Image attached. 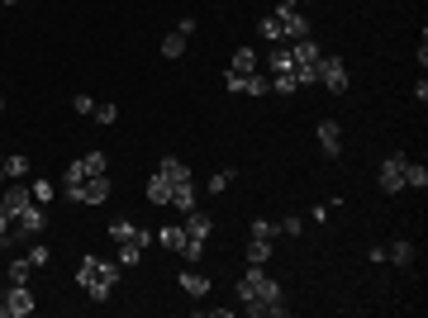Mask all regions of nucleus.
Returning a JSON list of instances; mask_svg holds the SVG:
<instances>
[{
  "mask_svg": "<svg viewBox=\"0 0 428 318\" xmlns=\"http://www.w3.org/2000/svg\"><path fill=\"white\" fill-rule=\"evenodd\" d=\"M234 295H238V304L262 300L271 318H285V314H290V304H285L281 285H276V280L267 276V266H253V261H248V271H243V280H238V290H234Z\"/></svg>",
  "mask_w": 428,
  "mask_h": 318,
  "instance_id": "obj_1",
  "label": "nucleus"
},
{
  "mask_svg": "<svg viewBox=\"0 0 428 318\" xmlns=\"http://www.w3.org/2000/svg\"><path fill=\"white\" fill-rule=\"evenodd\" d=\"M77 285L91 295L95 304H105L114 295V285H119V261H105V256H86L77 266Z\"/></svg>",
  "mask_w": 428,
  "mask_h": 318,
  "instance_id": "obj_2",
  "label": "nucleus"
},
{
  "mask_svg": "<svg viewBox=\"0 0 428 318\" xmlns=\"http://www.w3.org/2000/svg\"><path fill=\"white\" fill-rule=\"evenodd\" d=\"M271 15L281 19V33H285V43H295V38H309V19H304L300 5H290V0H281Z\"/></svg>",
  "mask_w": 428,
  "mask_h": 318,
  "instance_id": "obj_3",
  "label": "nucleus"
},
{
  "mask_svg": "<svg viewBox=\"0 0 428 318\" xmlns=\"http://www.w3.org/2000/svg\"><path fill=\"white\" fill-rule=\"evenodd\" d=\"M405 166H410V157H405V152H390V157L380 161V191H385V195L405 191Z\"/></svg>",
  "mask_w": 428,
  "mask_h": 318,
  "instance_id": "obj_4",
  "label": "nucleus"
},
{
  "mask_svg": "<svg viewBox=\"0 0 428 318\" xmlns=\"http://www.w3.org/2000/svg\"><path fill=\"white\" fill-rule=\"evenodd\" d=\"M48 228V205H29L15 214V238H38Z\"/></svg>",
  "mask_w": 428,
  "mask_h": 318,
  "instance_id": "obj_5",
  "label": "nucleus"
},
{
  "mask_svg": "<svg viewBox=\"0 0 428 318\" xmlns=\"http://www.w3.org/2000/svg\"><path fill=\"white\" fill-rule=\"evenodd\" d=\"M33 205V186L29 181H10V186H0V209L5 214H19V209Z\"/></svg>",
  "mask_w": 428,
  "mask_h": 318,
  "instance_id": "obj_6",
  "label": "nucleus"
},
{
  "mask_svg": "<svg viewBox=\"0 0 428 318\" xmlns=\"http://www.w3.org/2000/svg\"><path fill=\"white\" fill-rule=\"evenodd\" d=\"M319 81L329 86L333 96H343V91H348V67H343V57H329V52H324V57H319Z\"/></svg>",
  "mask_w": 428,
  "mask_h": 318,
  "instance_id": "obj_7",
  "label": "nucleus"
},
{
  "mask_svg": "<svg viewBox=\"0 0 428 318\" xmlns=\"http://www.w3.org/2000/svg\"><path fill=\"white\" fill-rule=\"evenodd\" d=\"M0 304H5V318H24V314H33V304H38V300H33L29 285H10Z\"/></svg>",
  "mask_w": 428,
  "mask_h": 318,
  "instance_id": "obj_8",
  "label": "nucleus"
},
{
  "mask_svg": "<svg viewBox=\"0 0 428 318\" xmlns=\"http://www.w3.org/2000/svg\"><path fill=\"white\" fill-rule=\"evenodd\" d=\"M105 233H110L114 242H138V247H153V228H138V223H128V219L110 223Z\"/></svg>",
  "mask_w": 428,
  "mask_h": 318,
  "instance_id": "obj_9",
  "label": "nucleus"
},
{
  "mask_svg": "<svg viewBox=\"0 0 428 318\" xmlns=\"http://www.w3.org/2000/svg\"><path fill=\"white\" fill-rule=\"evenodd\" d=\"M314 138H319V147H324V157H338V152H343V128H338V119H319Z\"/></svg>",
  "mask_w": 428,
  "mask_h": 318,
  "instance_id": "obj_10",
  "label": "nucleus"
},
{
  "mask_svg": "<svg viewBox=\"0 0 428 318\" xmlns=\"http://www.w3.org/2000/svg\"><path fill=\"white\" fill-rule=\"evenodd\" d=\"M105 200H110V176H91L77 195V205H105Z\"/></svg>",
  "mask_w": 428,
  "mask_h": 318,
  "instance_id": "obj_11",
  "label": "nucleus"
},
{
  "mask_svg": "<svg viewBox=\"0 0 428 318\" xmlns=\"http://www.w3.org/2000/svg\"><path fill=\"white\" fill-rule=\"evenodd\" d=\"M319 57H324V48H319L314 38H295L290 43V62L295 67H319Z\"/></svg>",
  "mask_w": 428,
  "mask_h": 318,
  "instance_id": "obj_12",
  "label": "nucleus"
},
{
  "mask_svg": "<svg viewBox=\"0 0 428 318\" xmlns=\"http://www.w3.org/2000/svg\"><path fill=\"white\" fill-rule=\"evenodd\" d=\"M181 228H186V238H200V242H209V233H214V219H209V214H200V209H190Z\"/></svg>",
  "mask_w": 428,
  "mask_h": 318,
  "instance_id": "obj_13",
  "label": "nucleus"
},
{
  "mask_svg": "<svg viewBox=\"0 0 428 318\" xmlns=\"http://www.w3.org/2000/svg\"><path fill=\"white\" fill-rule=\"evenodd\" d=\"M86 181H91V171H86V161H72V166H67V176H62V191L67 195H72V200H77V195H81V186H86Z\"/></svg>",
  "mask_w": 428,
  "mask_h": 318,
  "instance_id": "obj_14",
  "label": "nucleus"
},
{
  "mask_svg": "<svg viewBox=\"0 0 428 318\" xmlns=\"http://www.w3.org/2000/svg\"><path fill=\"white\" fill-rule=\"evenodd\" d=\"M158 171L167 176V181H172V191H176V186H186V181H190V166H186V161H181V157H162V161H158Z\"/></svg>",
  "mask_w": 428,
  "mask_h": 318,
  "instance_id": "obj_15",
  "label": "nucleus"
},
{
  "mask_svg": "<svg viewBox=\"0 0 428 318\" xmlns=\"http://www.w3.org/2000/svg\"><path fill=\"white\" fill-rule=\"evenodd\" d=\"M181 290H186L190 300H205L209 295V276L205 271H181Z\"/></svg>",
  "mask_w": 428,
  "mask_h": 318,
  "instance_id": "obj_16",
  "label": "nucleus"
},
{
  "mask_svg": "<svg viewBox=\"0 0 428 318\" xmlns=\"http://www.w3.org/2000/svg\"><path fill=\"white\" fill-rule=\"evenodd\" d=\"M0 166H5V181H24V176H29V157H24V152H5Z\"/></svg>",
  "mask_w": 428,
  "mask_h": 318,
  "instance_id": "obj_17",
  "label": "nucleus"
},
{
  "mask_svg": "<svg viewBox=\"0 0 428 318\" xmlns=\"http://www.w3.org/2000/svg\"><path fill=\"white\" fill-rule=\"evenodd\" d=\"M229 72H234V76H253L257 72V48H238L234 62H229Z\"/></svg>",
  "mask_w": 428,
  "mask_h": 318,
  "instance_id": "obj_18",
  "label": "nucleus"
},
{
  "mask_svg": "<svg viewBox=\"0 0 428 318\" xmlns=\"http://www.w3.org/2000/svg\"><path fill=\"white\" fill-rule=\"evenodd\" d=\"M148 200H153V205H172V181L162 171H153V181H148Z\"/></svg>",
  "mask_w": 428,
  "mask_h": 318,
  "instance_id": "obj_19",
  "label": "nucleus"
},
{
  "mask_svg": "<svg viewBox=\"0 0 428 318\" xmlns=\"http://www.w3.org/2000/svg\"><path fill=\"white\" fill-rule=\"evenodd\" d=\"M29 276H33V261H29V256H15V261L5 266V280H10V285H29Z\"/></svg>",
  "mask_w": 428,
  "mask_h": 318,
  "instance_id": "obj_20",
  "label": "nucleus"
},
{
  "mask_svg": "<svg viewBox=\"0 0 428 318\" xmlns=\"http://www.w3.org/2000/svg\"><path fill=\"white\" fill-rule=\"evenodd\" d=\"M158 242L167 247V252L181 256V247H186V228H181V223H172V228H158Z\"/></svg>",
  "mask_w": 428,
  "mask_h": 318,
  "instance_id": "obj_21",
  "label": "nucleus"
},
{
  "mask_svg": "<svg viewBox=\"0 0 428 318\" xmlns=\"http://www.w3.org/2000/svg\"><path fill=\"white\" fill-rule=\"evenodd\" d=\"M385 261H395V266H414V242H390V247H385Z\"/></svg>",
  "mask_w": 428,
  "mask_h": 318,
  "instance_id": "obj_22",
  "label": "nucleus"
},
{
  "mask_svg": "<svg viewBox=\"0 0 428 318\" xmlns=\"http://www.w3.org/2000/svg\"><path fill=\"white\" fill-rule=\"evenodd\" d=\"M172 209H176V214H190V209H195V186H190V181L172 191Z\"/></svg>",
  "mask_w": 428,
  "mask_h": 318,
  "instance_id": "obj_23",
  "label": "nucleus"
},
{
  "mask_svg": "<svg viewBox=\"0 0 428 318\" xmlns=\"http://www.w3.org/2000/svg\"><path fill=\"white\" fill-rule=\"evenodd\" d=\"M428 186V166L424 161H410V166H405V191H424Z\"/></svg>",
  "mask_w": 428,
  "mask_h": 318,
  "instance_id": "obj_24",
  "label": "nucleus"
},
{
  "mask_svg": "<svg viewBox=\"0 0 428 318\" xmlns=\"http://www.w3.org/2000/svg\"><path fill=\"white\" fill-rule=\"evenodd\" d=\"M295 72H271V96H295Z\"/></svg>",
  "mask_w": 428,
  "mask_h": 318,
  "instance_id": "obj_25",
  "label": "nucleus"
},
{
  "mask_svg": "<svg viewBox=\"0 0 428 318\" xmlns=\"http://www.w3.org/2000/svg\"><path fill=\"white\" fill-rule=\"evenodd\" d=\"M181 52H186V33H167V38H162V57H167V62H176V57H181Z\"/></svg>",
  "mask_w": 428,
  "mask_h": 318,
  "instance_id": "obj_26",
  "label": "nucleus"
},
{
  "mask_svg": "<svg viewBox=\"0 0 428 318\" xmlns=\"http://www.w3.org/2000/svg\"><path fill=\"white\" fill-rule=\"evenodd\" d=\"M81 161H86V171H91V176H110V157H105L100 147H91V152H86Z\"/></svg>",
  "mask_w": 428,
  "mask_h": 318,
  "instance_id": "obj_27",
  "label": "nucleus"
},
{
  "mask_svg": "<svg viewBox=\"0 0 428 318\" xmlns=\"http://www.w3.org/2000/svg\"><path fill=\"white\" fill-rule=\"evenodd\" d=\"M257 33H262V38H271V43H285V33H281V19H276V15H262Z\"/></svg>",
  "mask_w": 428,
  "mask_h": 318,
  "instance_id": "obj_28",
  "label": "nucleus"
},
{
  "mask_svg": "<svg viewBox=\"0 0 428 318\" xmlns=\"http://www.w3.org/2000/svg\"><path fill=\"white\" fill-rule=\"evenodd\" d=\"M248 261H253V266H267V261H271V242L253 238V242H248Z\"/></svg>",
  "mask_w": 428,
  "mask_h": 318,
  "instance_id": "obj_29",
  "label": "nucleus"
},
{
  "mask_svg": "<svg viewBox=\"0 0 428 318\" xmlns=\"http://www.w3.org/2000/svg\"><path fill=\"white\" fill-rule=\"evenodd\" d=\"M143 252H148V247H138V242H119V266H138Z\"/></svg>",
  "mask_w": 428,
  "mask_h": 318,
  "instance_id": "obj_30",
  "label": "nucleus"
},
{
  "mask_svg": "<svg viewBox=\"0 0 428 318\" xmlns=\"http://www.w3.org/2000/svg\"><path fill=\"white\" fill-rule=\"evenodd\" d=\"M248 233H253V238H262V242H276V238H281V228H276V223H267V219H257Z\"/></svg>",
  "mask_w": 428,
  "mask_h": 318,
  "instance_id": "obj_31",
  "label": "nucleus"
},
{
  "mask_svg": "<svg viewBox=\"0 0 428 318\" xmlns=\"http://www.w3.org/2000/svg\"><path fill=\"white\" fill-rule=\"evenodd\" d=\"M276 228H281L285 238H300V233H304V219H300V214H285V219L276 223Z\"/></svg>",
  "mask_w": 428,
  "mask_h": 318,
  "instance_id": "obj_32",
  "label": "nucleus"
},
{
  "mask_svg": "<svg viewBox=\"0 0 428 318\" xmlns=\"http://www.w3.org/2000/svg\"><path fill=\"white\" fill-rule=\"evenodd\" d=\"M91 119H95V124H105V128H110L114 119H119V110H114V105H95V110H91Z\"/></svg>",
  "mask_w": 428,
  "mask_h": 318,
  "instance_id": "obj_33",
  "label": "nucleus"
},
{
  "mask_svg": "<svg viewBox=\"0 0 428 318\" xmlns=\"http://www.w3.org/2000/svg\"><path fill=\"white\" fill-rule=\"evenodd\" d=\"M181 256H186L190 266H195V261L205 256V242H200V238H186V247H181Z\"/></svg>",
  "mask_w": 428,
  "mask_h": 318,
  "instance_id": "obj_34",
  "label": "nucleus"
},
{
  "mask_svg": "<svg viewBox=\"0 0 428 318\" xmlns=\"http://www.w3.org/2000/svg\"><path fill=\"white\" fill-rule=\"evenodd\" d=\"M229 181H234V171H214V176H209V191H214V195L229 191Z\"/></svg>",
  "mask_w": 428,
  "mask_h": 318,
  "instance_id": "obj_35",
  "label": "nucleus"
},
{
  "mask_svg": "<svg viewBox=\"0 0 428 318\" xmlns=\"http://www.w3.org/2000/svg\"><path fill=\"white\" fill-rule=\"evenodd\" d=\"M53 195H57V191H53V186H48V181H38V186H33V205H48V200H53Z\"/></svg>",
  "mask_w": 428,
  "mask_h": 318,
  "instance_id": "obj_36",
  "label": "nucleus"
},
{
  "mask_svg": "<svg viewBox=\"0 0 428 318\" xmlns=\"http://www.w3.org/2000/svg\"><path fill=\"white\" fill-rule=\"evenodd\" d=\"M24 256H29V261H33V271H38V266H43V261H48V247H43V242H33V247H29V252H24Z\"/></svg>",
  "mask_w": 428,
  "mask_h": 318,
  "instance_id": "obj_37",
  "label": "nucleus"
},
{
  "mask_svg": "<svg viewBox=\"0 0 428 318\" xmlns=\"http://www.w3.org/2000/svg\"><path fill=\"white\" fill-rule=\"evenodd\" d=\"M72 105H77V114H91V110H95V100H91V96H77Z\"/></svg>",
  "mask_w": 428,
  "mask_h": 318,
  "instance_id": "obj_38",
  "label": "nucleus"
},
{
  "mask_svg": "<svg viewBox=\"0 0 428 318\" xmlns=\"http://www.w3.org/2000/svg\"><path fill=\"white\" fill-rule=\"evenodd\" d=\"M0 186H5V166H0Z\"/></svg>",
  "mask_w": 428,
  "mask_h": 318,
  "instance_id": "obj_39",
  "label": "nucleus"
},
{
  "mask_svg": "<svg viewBox=\"0 0 428 318\" xmlns=\"http://www.w3.org/2000/svg\"><path fill=\"white\" fill-rule=\"evenodd\" d=\"M290 5H309V0H290Z\"/></svg>",
  "mask_w": 428,
  "mask_h": 318,
  "instance_id": "obj_40",
  "label": "nucleus"
},
{
  "mask_svg": "<svg viewBox=\"0 0 428 318\" xmlns=\"http://www.w3.org/2000/svg\"><path fill=\"white\" fill-rule=\"evenodd\" d=\"M0 5H15V0H0Z\"/></svg>",
  "mask_w": 428,
  "mask_h": 318,
  "instance_id": "obj_41",
  "label": "nucleus"
},
{
  "mask_svg": "<svg viewBox=\"0 0 428 318\" xmlns=\"http://www.w3.org/2000/svg\"><path fill=\"white\" fill-rule=\"evenodd\" d=\"M0 114H5V100H0Z\"/></svg>",
  "mask_w": 428,
  "mask_h": 318,
  "instance_id": "obj_42",
  "label": "nucleus"
},
{
  "mask_svg": "<svg viewBox=\"0 0 428 318\" xmlns=\"http://www.w3.org/2000/svg\"><path fill=\"white\" fill-rule=\"evenodd\" d=\"M0 314H5V304H0Z\"/></svg>",
  "mask_w": 428,
  "mask_h": 318,
  "instance_id": "obj_43",
  "label": "nucleus"
}]
</instances>
